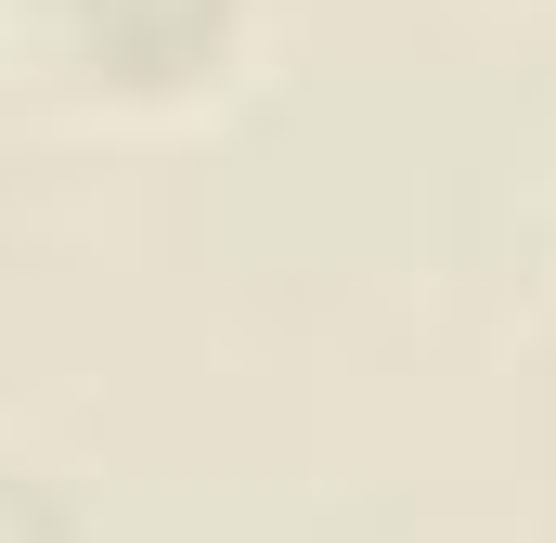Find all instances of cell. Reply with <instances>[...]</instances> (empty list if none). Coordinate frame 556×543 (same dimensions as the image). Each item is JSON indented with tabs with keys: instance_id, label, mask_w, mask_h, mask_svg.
Returning <instances> with one entry per match:
<instances>
[{
	"instance_id": "1",
	"label": "cell",
	"mask_w": 556,
	"mask_h": 543,
	"mask_svg": "<svg viewBox=\"0 0 556 543\" xmlns=\"http://www.w3.org/2000/svg\"><path fill=\"white\" fill-rule=\"evenodd\" d=\"M39 39L104 104H194L233 65L247 0H39Z\"/></svg>"
}]
</instances>
